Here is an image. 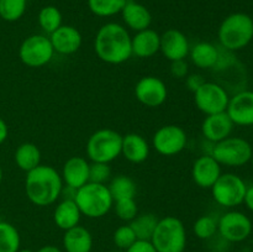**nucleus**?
<instances>
[{
    "mask_svg": "<svg viewBox=\"0 0 253 252\" xmlns=\"http://www.w3.org/2000/svg\"><path fill=\"white\" fill-rule=\"evenodd\" d=\"M170 74L177 79L185 78L188 76V63L185 59L173 61L170 63Z\"/></svg>",
    "mask_w": 253,
    "mask_h": 252,
    "instance_id": "nucleus-37",
    "label": "nucleus"
},
{
    "mask_svg": "<svg viewBox=\"0 0 253 252\" xmlns=\"http://www.w3.org/2000/svg\"><path fill=\"white\" fill-rule=\"evenodd\" d=\"M150 241L157 252H184L187 246L184 224L175 216L160 219Z\"/></svg>",
    "mask_w": 253,
    "mask_h": 252,
    "instance_id": "nucleus-5",
    "label": "nucleus"
},
{
    "mask_svg": "<svg viewBox=\"0 0 253 252\" xmlns=\"http://www.w3.org/2000/svg\"><path fill=\"white\" fill-rule=\"evenodd\" d=\"M220 44L229 52L249 46L253 40V19L245 12H234L225 17L217 31Z\"/></svg>",
    "mask_w": 253,
    "mask_h": 252,
    "instance_id": "nucleus-3",
    "label": "nucleus"
},
{
    "mask_svg": "<svg viewBox=\"0 0 253 252\" xmlns=\"http://www.w3.org/2000/svg\"><path fill=\"white\" fill-rule=\"evenodd\" d=\"M195 236L202 240H209L217 232V221L210 215L200 216L193 226Z\"/></svg>",
    "mask_w": 253,
    "mask_h": 252,
    "instance_id": "nucleus-33",
    "label": "nucleus"
},
{
    "mask_svg": "<svg viewBox=\"0 0 253 252\" xmlns=\"http://www.w3.org/2000/svg\"><path fill=\"white\" fill-rule=\"evenodd\" d=\"M123 135L111 128L95 131L86 142V155L91 162L110 163L121 155Z\"/></svg>",
    "mask_w": 253,
    "mask_h": 252,
    "instance_id": "nucleus-6",
    "label": "nucleus"
},
{
    "mask_svg": "<svg viewBox=\"0 0 253 252\" xmlns=\"http://www.w3.org/2000/svg\"><path fill=\"white\" fill-rule=\"evenodd\" d=\"M113 240L115 246L118 247L119 250H124V251L130 249V247L137 241L135 232H133L130 224L123 225V226L118 227V229L115 230V232H114Z\"/></svg>",
    "mask_w": 253,
    "mask_h": 252,
    "instance_id": "nucleus-35",
    "label": "nucleus"
},
{
    "mask_svg": "<svg viewBox=\"0 0 253 252\" xmlns=\"http://www.w3.org/2000/svg\"><path fill=\"white\" fill-rule=\"evenodd\" d=\"M161 35L152 29H146L136 32L131 37V48L132 54L140 58H150L160 52Z\"/></svg>",
    "mask_w": 253,
    "mask_h": 252,
    "instance_id": "nucleus-21",
    "label": "nucleus"
},
{
    "mask_svg": "<svg viewBox=\"0 0 253 252\" xmlns=\"http://www.w3.org/2000/svg\"><path fill=\"white\" fill-rule=\"evenodd\" d=\"M49 41L54 52L61 54H72L82 46V34L71 25H62L61 27L49 35Z\"/></svg>",
    "mask_w": 253,
    "mask_h": 252,
    "instance_id": "nucleus-18",
    "label": "nucleus"
},
{
    "mask_svg": "<svg viewBox=\"0 0 253 252\" xmlns=\"http://www.w3.org/2000/svg\"><path fill=\"white\" fill-rule=\"evenodd\" d=\"M111 175V168L109 163L93 162L89 167V182L105 184Z\"/></svg>",
    "mask_w": 253,
    "mask_h": 252,
    "instance_id": "nucleus-36",
    "label": "nucleus"
},
{
    "mask_svg": "<svg viewBox=\"0 0 253 252\" xmlns=\"http://www.w3.org/2000/svg\"><path fill=\"white\" fill-rule=\"evenodd\" d=\"M36 252H62V250L59 247L53 246V245H46V246L37 250Z\"/></svg>",
    "mask_w": 253,
    "mask_h": 252,
    "instance_id": "nucleus-42",
    "label": "nucleus"
},
{
    "mask_svg": "<svg viewBox=\"0 0 253 252\" xmlns=\"http://www.w3.org/2000/svg\"><path fill=\"white\" fill-rule=\"evenodd\" d=\"M121 153L131 163H142L150 155V146L146 138L138 133L131 132L123 136Z\"/></svg>",
    "mask_w": 253,
    "mask_h": 252,
    "instance_id": "nucleus-22",
    "label": "nucleus"
},
{
    "mask_svg": "<svg viewBox=\"0 0 253 252\" xmlns=\"http://www.w3.org/2000/svg\"><path fill=\"white\" fill-rule=\"evenodd\" d=\"M217 231L227 242L245 241L252 232V221L241 211H227L217 221Z\"/></svg>",
    "mask_w": 253,
    "mask_h": 252,
    "instance_id": "nucleus-11",
    "label": "nucleus"
},
{
    "mask_svg": "<svg viewBox=\"0 0 253 252\" xmlns=\"http://www.w3.org/2000/svg\"><path fill=\"white\" fill-rule=\"evenodd\" d=\"M63 189L62 175L53 167L40 165L27 172L25 179V192L32 204L47 207L61 197Z\"/></svg>",
    "mask_w": 253,
    "mask_h": 252,
    "instance_id": "nucleus-2",
    "label": "nucleus"
},
{
    "mask_svg": "<svg viewBox=\"0 0 253 252\" xmlns=\"http://www.w3.org/2000/svg\"><path fill=\"white\" fill-rule=\"evenodd\" d=\"M14 157L17 167L26 173L41 165V152L32 142L21 143L15 151Z\"/></svg>",
    "mask_w": 253,
    "mask_h": 252,
    "instance_id": "nucleus-26",
    "label": "nucleus"
},
{
    "mask_svg": "<svg viewBox=\"0 0 253 252\" xmlns=\"http://www.w3.org/2000/svg\"><path fill=\"white\" fill-rule=\"evenodd\" d=\"M158 220L160 219H157L153 214L137 215L132 221H130V226L135 232L136 239L150 241L157 226Z\"/></svg>",
    "mask_w": 253,
    "mask_h": 252,
    "instance_id": "nucleus-28",
    "label": "nucleus"
},
{
    "mask_svg": "<svg viewBox=\"0 0 253 252\" xmlns=\"http://www.w3.org/2000/svg\"><path fill=\"white\" fill-rule=\"evenodd\" d=\"M126 252H157L151 241L146 240H137L130 249L126 250Z\"/></svg>",
    "mask_w": 253,
    "mask_h": 252,
    "instance_id": "nucleus-38",
    "label": "nucleus"
},
{
    "mask_svg": "<svg viewBox=\"0 0 253 252\" xmlns=\"http://www.w3.org/2000/svg\"><path fill=\"white\" fill-rule=\"evenodd\" d=\"M114 252H126V251H124V250H116V251H114Z\"/></svg>",
    "mask_w": 253,
    "mask_h": 252,
    "instance_id": "nucleus-45",
    "label": "nucleus"
},
{
    "mask_svg": "<svg viewBox=\"0 0 253 252\" xmlns=\"http://www.w3.org/2000/svg\"><path fill=\"white\" fill-rule=\"evenodd\" d=\"M37 20H39V25L43 30V32L51 35L52 32L62 26L63 19H62V14L58 7L53 6V5H47L40 10Z\"/></svg>",
    "mask_w": 253,
    "mask_h": 252,
    "instance_id": "nucleus-31",
    "label": "nucleus"
},
{
    "mask_svg": "<svg viewBox=\"0 0 253 252\" xmlns=\"http://www.w3.org/2000/svg\"><path fill=\"white\" fill-rule=\"evenodd\" d=\"M234 126L235 124L232 123L226 111H224V113L207 115L202 124V132L209 142L216 143L231 136Z\"/></svg>",
    "mask_w": 253,
    "mask_h": 252,
    "instance_id": "nucleus-17",
    "label": "nucleus"
},
{
    "mask_svg": "<svg viewBox=\"0 0 253 252\" xmlns=\"http://www.w3.org/2000/svg\"><path fill=\"white\" fill-rule=\"evenodd\" d=\"M89 167L90 163L83 157L74 156L66 161L62 168V180L67 187L79 189L89 182Z\"/></svg>",
    "mask_w": 253,
    "mask_h": 252,
    "instance_id": "nucleus-19",
    "label": "nucleus"
},
{
    "mask_svg": "<svg viewBox=\"0 0 253 252\" xmlns=\"http://www.w3.org/2000/svg\"><path fill=\"white\" fill-rule=\"evenodd\" d=\"M21 239L16 227L6 221H0V252H17Z\"/></svg>",
    "mask_w": 253,
    "mask_h": 252,
    "instance_id": "nucleus-29",
    "label": "nucleus"
},
{
    "mask_svg": "<svg viewBox=\"0 0 253 252\" xmlns=\"http://www.w3.org/2000/svg\"><path fill=\"white\" fill-rule=\"evenodd\" d=\"M205 82L207 81L203 78L202 74L195 73V74H190V76H187V81H185V83H187V88L189 89L190 91H193V93H195V91H197L198 89L205 83Z\"/></svg>",
    "mask_w": 253,
    "mask_h": 252,
    "instance_id": "nucleus-39",
    "label": "nucleus"
},
{
    "mask_svg": "<svg viewBox=\"0 0 253 252\" xmlns=\"http://www.w3.org/2000/svg\"><path fill=\"white\" fill-rule=\"evenodd\" d=\"M221 174V166L211 155L200 156L192 168L193 180L204 189H211Z\"/></svg>",
    "mask_w": 253,
    "mask_h": 252,
    "instance_id": "nucleus-16",
    "label": "nucleus"
},
{
    "mask_svg": "<svg viewBox=\"0 0 253 252\" xmlns=\"http://www.w3.org/2000/svg\"><path fill=\"white\" fill-rule=\"evenodd\" d=\"M120 14L123 16L124 24L135 32L150 29L152 22V15L150 10L141 2L133 0H127Z\"/></svg>",
    "mask_w": 253,
    "mask_h": 252,
    "instance_id": "nucleus-20",
    "label": "nucleus"
},
{
    "mask_svg": "<svg viewBox=\"0 0 253 252\" xmlns=\"http://www.w3.org/2000/svg\"><path fill=\"white\" fill-rule=\"evenodd\" d=\"M27 0H0V19L14 22L21 19L26 11Z\"/></svg>",
    "mask_w": 253,
    "mask_h": 252,
    "instance_id": "nucleus-32",
    "label": "nucleus"
},
{
    "mask_svg": "<svg viewBox=\"0 0 253 252\" xmlns=\"http://www.w3.org/2000/svg\"><path fill=\"white\" fill-rule=\"evenodd\" d=\"M88 7L99 17H110L120 14L127 0H86Z\"/></svg>",
    "mask_w": 253,
    "mask_h": 252,
    "instance_id": "nucleus-30",
    "label": "nucleus"
},
{
    "mask_svg": "<svg viewBox=\"0 0 253 252\" xmlns=\"http://www.w3.org/2000/svg\"><path fill=\"white\" fill-rule=\"evenodd\" d=\"M7 135H9V128H7L6 123L0 118V145L2 142H5V140L7 138Z\"/></svg>",
    "mask_w": 253,
    "mask_h": 252,
    "instance_id": "nucleus-41",
    "label": "nucleus"
},
{
    "mask_svg": "<svg viewBox=\"0 0 253 252\" xmlns=\"http://www.w3.org/2000/svg\"><path fill=\"white\" fill-rule=\"evenodd\" d=\"M1 180H2V169L1 167H0V183H1Z\"/></svg>",
    "mask_w": 253,
    "mask_h": 252,
    "instance_id": "nucleus-44",
    "label": "nucleus"
},
{
    "mask_svg": "<svg viewBox=\"0 0 253 252\" xmlns=\"http://www.w3.org/2000/svg\"><path fill=\"white\" fill-rule=\"evenodd\" d=\"M94 49L99 58L109 64H121L132 56L131 36L125 26L108 22L96 32Z\"/></svg>",
    "mask_w": 253,
    "mask_h": 252,
    "instance_id": "nucleus-1",
    "label": "nucleus"
},
{
    "mask_svg": "<svg viewBox=\"0 0 253 252\" xmlns=\"http://www.w3.org/2000/svg\"><path fill=\"white\" fill-rule=\"evenodd\" d=\"M110 194L113 197L114 202L126 198H135L136 195V184L130 177L127 175H116L113 178L110 184L108 185Z\"/></svg>",
    "mask_w": 253,
    "mask_h": 252,
    "instance_id": "nucleus-27",
    "label": "nucleus"
},
{
    "mask_svg": "<svg viewBox=\"0 0 253 252\" xmlns=\"http://www.w3.org/2000/svg\"><path fill=\"white\" fill-rule=\"evenodd\" d=\"M247 185L240 175L224 173L211 187L212 198L224 208H236L244 203Z\"/></svg>",
    "mask_w": 253,
    "mask_h": 252,
    "instance_id": "nucleus-8",
    "label": "nucleus"
},
{
    "mask_svg": "<svg viewBox=\"0 0 253 252\" xmlns=\"http://www.w3.org/2000/svg\"><path fill=\"white\" fill-rule=\"evenodd\" d=\"M190 59L200 69L214 68L220 57V49L210 42H198L190 48Z\"/></svg>",
    "mask_w": 253,
    "mask_h": 252,
    "instance_id": "nucleus-25",
    "label": "nucleus"
},
{
    "mask_svg": "<svg viewBox=\"0 0 253 252\" xmlns=\"http://www.w3.org/2000/svg\"><path fill=\"white\" fill-rule=\"evenodd\" d=\"M160 51L170 62L185 59L190 51L189 41L182 31L169 29L161 35Z\"/></svg>",
    "mask_w": 253,
    "mask_h": 252,
    "instance_id": "nucleus-15",
    "label": "nucleus"
},
{
    "mask_svg": "<svg viewBox=\"0 0 253 252\" xmlns=\"http://www.w3.org/2000/svg\"><path fill=\"white\" fill-rule=\"evenodd\" d=\"M17 252H34L32 250H29V249H22V250H19Z\"/></svg>",
    "mask_w": 253,
    "mask_h": 252,
    "instance_id": "nucleus-43",
    "label": "nucleus"
},
{
    "mask_svg": "<svg viewBox=\"0 0 253 252\" xmlns=\"http://www.w3.org/2000/svg\"><path fill=\"white\" fill-rule=\"evenodd\" d=\"M74 202L78 205L82 215L90 219L105 216L114 205L108 185L91 182L77 189Z\"/></svg>",
    "mask_w": 253,
    "mask_h": 252,
    "instance_id": "nucleus-4",
    "label": "nucleus"
},
{
    "mask_svg": "<svg viewBox=\"0 0 253 252\" xmlns=\"http://www.w3.org/2000/svg\"><path fill=\"white\" fill-rule=\"evenodd\" d=\"M115 207V212L119 219L124 221H132L137 216V204L135 202V198H126V199H120L114 202Z\"/></svg>",
    "mask_w": 253,
    "mask_h": 252,
    "instance_id": "nucleus-34",
    "label": "nucleus"
},
{
    "mask_svg": "<svg viewBox=\"0 0 253 252\" xmlns=\"http://www.w3.org/2000/svg\"><path fill=\"white\" fill-rule=\"evenodd\" d=\"M251 163H252V167H253V151H252V157H251Z\"/></svg>",
    "mask_w": 253,
    "mask_h": 252,
    "instance_id": "nucleus-46",
    "label": "nucleus"
},
{
    "mask_svg": "<svg viewBox=\"0 0 253 252\" xmlns=\"http://www.w3.org/2000/svg\"><path fill=\"white\" fill-rule=\"evenodd\" d=\"M62 242L66 252H90L93 249V236L90 231L81 225L66 230Z\"/></svg>",
    "mask_w": 253,
    "mask_h": 252,
    "instance_id": "nucleus-23",
    "label": "nucleus"
},
{
    "mask_svg": "<svg viewBox=\"0 0 253 252\" xmlns=\"http://www.w3.org/2000/svg\"><path fill=\"white\" fill-rule=\"evenodd\" d=\"M253 147L251 143L242 137L229 136L220 142L212 143L211 155L220 166L226 167H242L251 162Z\"/></svg>",
    "mask_w": 253,
    "mask_h": 252,
    "instance_id": "nucleus-7",
    "label": "nucleus"
},
{
    "mask_svg": "<svg viewBox=\"0 0 253 252\" xmlns=\"http://www.w3.org/2000/svg\"><path fill=\"white\" fill-rule=\"evenodd\" d=\"M187 141V133L180 126L166 125L156 131L152 145L160 155L175 156L184 150Z\"/></svg>",
    "mask_w": 253,
    "mask_h": 252,
    "instance_id": "nucleus-12",
    "label": "nucleus"
},
{
    "mask_svg": "<svg viewBox=\"0 0 253 252\" xmlns=\"http://www.w3.org/2000/svg\"><path fill=\"white\" fill-rule=\"evenodd\" d=\"M54 54L49 37L43 35H31L20 44L19 57L22 63L31 68H40L49 63Z\"/></svg>",
    "mask_w": 253,
    "mask_h": 252,
    "instance_id": "nucleus-9",
    "label": "nucleus"
},
{
    "mask_svg": "<svg viewBox=\"0 0 253 252\" xmlns=\"http://www.w3.org/2000/svg\"><path fill=\"white\" fill-rule=\"evenodd\" d=\"M226 113L235 125L253 126V90L244 89L230 96Z\"/></svg>",
    "mask_w": 253,
    "mask_h": 252,
    "instance_id": "nucleus-14",
    "label": "nucleus"
},
{
    "mask_svg": "<svg viewBox=\"0 0 253 252\" xmlns=\"http://www.w3.org/2000/svg\"><path fill=\"white\" fill-rule=\"evenodd\" d=\"M244 203H245V205L247 207V209H249L250 211L253 212V185H251V187H247Z\"/></svg>",
    "mask_w": 253,
    "mask_h": 252,
    "instance_id": "nucleus-40",
    "label": "nucleus"
},
{
    "mask_svg": "<svg viewBox=\"0 0 253 252\" xmlns=\"http://www.w3.org/2000/svg\"><path fill=\"white\" fill-rule=\"evenodd\" d=\"M82 212L74 199H64L56 207L53 212V221L61 230H69L79 225Z\"/></svg>",
    "mask_w": 253,
    "mask_h": 252,
    "instance_id": "nucleus-24",
    "label": "nucleus"
},
{
    "mask_svg": "<svg viewBox=\"0 0 253 252\" xmlns=\"http://www.w3.org/2000/svg\"><path fill=\"white\" fill-rule=\"evenodd\" d=\"M168 95L167 86L162 79L153 76H146L137 82L135 96L141 104L148 108H158L166 101Z\"/></svg>",
    "mask_w": 253,
    "mask_h": 252,
    "instance_id": "nucleus-13",
    "label": "nucleus"
},
{
    "mask_svg": "<svg viewBox=\"0 0 253 252\" xmlns=\"http://www.w3.org/2000/svg\"><path fill=\"white\" fill-rule=\"evenodd\" d=\"M229 100V91L221 84L214 82H205L194 93L195 105L205 115L226 111Z\"/></svg>",
    "mask_w": 253,
    "mask_h": 252,
    "instance_id": "nucleus-10",
    "label": "nucleus"
}]
</instances>
